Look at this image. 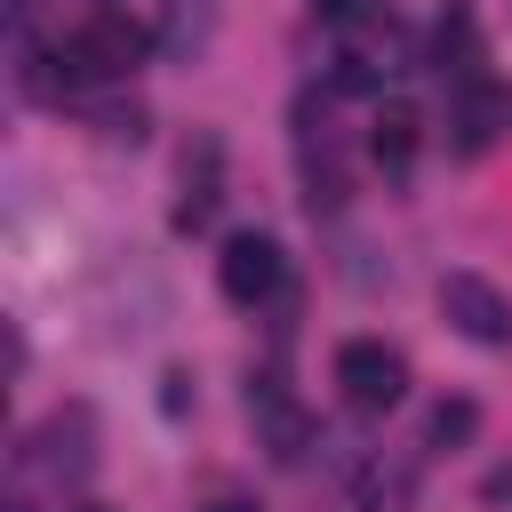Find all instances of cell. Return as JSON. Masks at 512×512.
Listing matches in <instances>:
<instances>
[{
	"mask_svg": "<svg viewBox=\"0 0 512 512\" xmlns=\"http://www.w3.org/2000/svg\"><path fill=\"white\" fill-rule=\"evenodd\" d=\"M440 312H448V328L472 336V344H512V304H504L480 272H448V280H440Z\"/></svg>",
	"mask_w": 512,
	"mask_h": 512,
	"instance_id": "obj_4",
	"label": "cell"
},
{
	"mask_svg": "<svg viewBox=\"0 0 512 512\" xmlns=\"http://www.w3.org/2000/svg\"><path fill=\"white\" fill-rule=\"evenodd\" d=\"M216 208V144H200V176L184 168V200H176V224H208Z\"/></svg>",
	"mask_w": 512,
	"mask_h": 512,
	"instance_id": "obj_8",
	"label": "cell"
},
{
	"mask_svg": "<svg viewBox=\"0 0 512 512\" xmlns=\"http://www.w3.org/2000/svg\"><path fill=\"white\" fill-rule=\"evenodd\" d=\"M144 48H152V32H144L136 16H120V8H96L80 32H64V48H56V72H64V88H80V80H128V72L144 64Z\"/></svg>",
	"mask_w": 512,
	"mask_h": 512,
	"instance_id": "obj_1",
	"label": "cell"
},
{
	"mask_svg": "<svg viewBox=\"0 0 512 512\" xmlns=\"http://www.w3.org/2000/svg\"><path fill=\"white\" fill-rule=\"evenodd\" d=\"M8 8H16V16H32V8H40V0H8Z\"/></svg>",
	"mask_w": 512,
	"mask_h": 512,
	"instance_id": "obj_12",
	"label": "cell"
},
{
	"mask_svg": "<svg viewBox=\"0 0 512 512\" xmlns=\"http://www.w3.org/2000/svg\"><path fill=\"white\" fill-rule=\"evenodd\" d=\"M248 416H256V432H264V448H272L280 464H296V456L312 448V416L288 400L280 376H256V384H248Z\"/></svg>",
	"mask_w": 512,
	"mask_h": 512,
	"instance_id": "obj_6",
	"label": "cell"
},
{
	"mask_svg": "<svg viewBox=\"0 0 512 512\" xmlns=\"http://www.w3.org/2000/svg\"><path fill=\"white\" fill-rule=\"evenodd\" d=\"M448 144L464 152V160H480L488 144H496V128H504V96H496V80L472 64V72H456V104H448Z\"/></svg>",
	"mask_w": 512,
	"mask_h": 512,
	"instance_id": "obj_5",
	"label": "cell"
},
{
	"mask_svg": "<svg viewBox=\"0 0 512 512\" xmlns=\"http://www.w3.org/2000/svg\"><path fill=\"white\" fill-rule=\"evenodd\" d=\"M472 432H480V408H472V400H440V408H432V424H424V440H432V448H456V440H472Z\"/></svg>",
	"mask_w": 512,
	"mask_h": 512,
	"instance_id": "obj_9",
	"label": "cell"
},
{
	"mask_svg": "<svg viewBox=\"0 0 512 512\" xmlns=\"http://www.w3.org/2000/svg\"><path fill=\"white\" fill-rule=\"evenodd\" d=\"M416 144H424V112H416L408 96H384V104H376V120H368V152L400 176V168L416 160Z\"/></svg>",
	"mask_w": 512,
	"mask_h": 512,
	"instance_id": "obj_7",
	"label": "cell"
},
{
	"mask_svg": "<svg viewBox=\"0 0 512 512\" xmlns=\"http://www.w3.org/2000/svg\"><path fill=\"white\" fill-rule=\"evenodd\" d=\"M80 512H104V504H80Z\"/></svg>",
	"mask_w": 512,
	"mask_h": 512,
	"instance_id": "obj_13",
	"label": "cell"
},
{
	"mask_svg": "<svg viewBox=\"0 0 512 512\" xmlns=\"http://www.w3.org/2000/svg\"><path fill=\"white\" fill-rule=\"evenodd\" d=\"M208 512H256V504H240V496H224V504H208Z\"/></svg>",
	"mask_w": 512,
	"mask_h": 512,
	"instance_id": "obj_11",
	"label": "cell"
},
{
	"mask_svg": "<svg viewBox=\"0 0 512 512\" xmlns=\"http://www.w3.org/2000/svg\"><path fill=\"white\" fill-rule=\"evenodd\" d=\"M216 288H224L232 304L280 296V240H272V232H232L224 256H216Z\"/></svg>",
	"mask_w": 512,
	"mask_h": 512,
	"instance_id": "obj_3",
	"label": "cell"
},
{
	"mask_svg": "<svg viewBox=\"0 0 512 512\" xmlns=\"http://www.w3.org/2000/svg\"><path fill=\"white\" fill-rule=\"evenodd\" d=\"M312 16H320V24H368L376 0H312Z\"/></svg>",
	"mask_w": 512,
	"mask_h": 512,
	"instance_id": "obj_10",
	"label": "cell"
},
{
	"mask_svg": "<svg viewBox=\"0 0 512 512\" xmlns=\"http://www.w3.org/2000/svg\"><path fill=\"white\" fill-rule=\"evenodd\" d=\"M336 392L360 416H392L408 400V360L384 336H352V344H336Z\"/></svg>",
	"mask_w": 512,
	"mask_h": 512,
	"instance_id": "obj_2",
	"label": "cell"
}]
</instances>
